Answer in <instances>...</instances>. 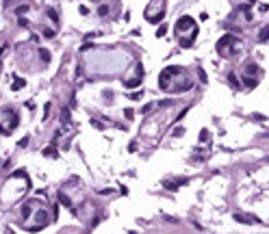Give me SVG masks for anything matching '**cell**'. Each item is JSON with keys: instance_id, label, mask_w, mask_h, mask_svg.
<instances>
[{"instance_id": "obj_21", "label": "cell", "mask_w": 269, "mask_h": 234, "mask_svg": "<svg viewBox=\"0 0 269 234\" xmlns=\"http://www.w3.org/2000/svg\"><path fill=\"white\" fill-rule=\"evenodd\" d=\"M206 137H208V132L202 130V132H200V141H206Z\"/></svg>"}, {"instance_id": "obj_15", "label": "cell", "mask_w": 269, "mask_h": 234, "mask_svg": "<svg viewBox=\"0 0 269 234\" xmlns=\"http://www.w3.org/2000/svg\"><path fill=\"white\" fill-rule=\"evenodd\" d=\"M54 35H57V33H54L52 28H46V30H43V37H46V39H52Z\"/></svg>"}, {"instance_id": "obj_19", "label": "cell", "mask_w": 269, "mask_h": 234, "mask_svg": "<svg viewBox=\"0 0 269 234\" xmlns=\"http://www.w3.org/2000/svg\"><path fill=\"white\" fill-rule=\"evenodd\" d=\"M254 72L258 74V67H256V65H248V74H254Z\"/></svg>"}, {"instance_id": "obj_16", "label": "cell", "mask_w": 269, "mask_h": 234, "mask_svg": "<svg viewBox=\"0 0 269 234\" xmlns=\"http://www.w3.org/2000/svg\"><path fill=\"white\" fill-rule=\"evenodd\" d=\"M109 13V7L106 4H102V7H98V15H106Z\"/></svg>"}, {"instance_id": "obj_3", "label": "cell", "mask_w": 269, "mask_h": 234, "mask_svg": "<svg viewBox=\"0 0 269 234\" xmlns=\"http://www.w3.org/2000/svg\"><path fill=\"white\" fill-rule=\"evenodd\" d=\"M258 41H269V26H263L260 28V33H258Z\"/></svg>"}, {"instance_id": "obj_13", "label": "cell", "mask_w": 269, "mask_h": 234, "mask_svg": "<svg viewBox=\"0 0 269 234\" xmlns=\"http://www.w3.org/2000/svg\"><path fill=\"white\" fill-rule=\"evenodd\" d=\"M48 15H50L52 22H59V15H57V11H54V9H48Z\"/></svg>"}, {"instance_id": "obj_6", "label": "cell", "mask_w": 269, "mask_h": 234, "mask_svg": "<svg viewBox=\"0 0 269 234\" xmlns=\"http://www.w3.org/2000/svg\"><path fill=\"white\" fill-rule=\"evenodd\" d=\"M243 82H245V87H250V89H254V87H256V82H258V80H254V78H250V76H245V78H243Z\"/></svg>"}, {"instance_id": "obj_18", "label": "cell", "mask_w": 269, "mask_h": 234, "mask_svg": "<svg viewBox=\"0 0 269 234\" xmlns=\"http://www.w3.org/2000/svg\"><path fill=\"white\" fill-rule=\"evenodd\" d=\"M141 96H143V91H137V93H128V98H133V100H139Z\"/></svg>"}, {"instance_id": "obj_7", "label": "cell", "mask_w": 269, "mask_h": 234, "mask_svg": "<svg viewBox=\"0 0 269 234\" xmlns=\"http://www.w3.org/2000/svg\"><path fill=\"white\" fill-rule=\"evenodd\" d=\"M61 119L65 121V124H70V108H67V106H63V111H61Z\"/></svg>"}, {"instance_id": "obj_9", "label": "cell", "mask_w": 269, "mask_h": 234, "mask_svg": "<svg viewBox=\"0 0 269 234\" xmlns=\"http://www.w3.org/2000/svg\"><path fill=\"white\" fill-rule=\"evenodd\" d=\"M39 57H41V61H50V52H48L46 48H41L39 50Z\"/></svg>"}, {"instance_id": "obj_20", "label": "cell", "mask_w": 269, "mask_h": 234, "mask_svg": "<svg viewBox=\"0 0 269 234\" xmlns=\"http://www.w3.org/2000/svg\"><path fill=\"white\" fill-rule=\"evenodd\" d=\"M185 132V128H176V130H174V137H180Z\"/></svg>"}, {"instance_id": "obj_1", "label": "cell", "mask_w": 269, "mask_h": 234, "mask_svg": "<svg viewBox=\"0 0 269 234\" xmlns=\"http://www.w3.org/2000/svg\"><path fill=\"white\" fill-rule=\"evenodd\" d=\"M230 43H237V39H234L232 35H224V37H221V41L217 43V50L226 48V46H230Z\"/></svg>"}, {"instance_id": "obj_10", "label": "cell", "mask_w": 269, "mask_h": 234, "mask_svg": "<svg viewBox=\"0 0 269 234\" xmlns=\"http://www.w3.org/2000/svg\"><path fill=\"white\" fill-rule=\"evenodd\" d=\"M59 199H61V204H63V206H72V202H70V197H67V195L59 193Z\"/></svg>"}, {"instance_id": "obj_14", "label": "cell", "mask_w": 269, "mask_h": 234, "mask_svg": "<svg viewBox=\"0 0 269 234\" xmlns=\"http://www.w3.org/2000/svg\"><path fill=\"white\" fill-rule=\"evenodd\" d=\"M43 156H57V150L54 147H46L43 150Z\"/></svg>"}, {"instance_id": "obj_17", "label": "cell", "mask_w": 269, "mask_h": 234, "mask_svg": "<svg viewBox=\"0 0 269 234\" xmlns=\"http://www.w3.org/2000/svg\"><path fill=\"white\" fill-rule=\"evenodd\" d=\"M165 33H167V26H161V28L156 30V37H163V35H165Z\"/></svg>"}, {"instance_id": "obj_11", "label": "cell", "mask_w": 269, "mask_h": 234, "mask_svg": "<svg viewBox=\"0 0 269 234\" xmlns=\"http://www.w3.org/2000/svg\"><path fill=\"white\" fill-rule=\"evenodd\" d=\"M24 85H26V82H24V80H22V78H18V80H15V82H13V91H18V89H22V87H24Z\"/></svg>"}, {"instance_id": "obj_2", "label": "cell", "mask_w": 269, "mask_h": 234, "mask_svg": "<svg viewBox=\"0 0 269 234\" xmlns=\"http://www.w3.org/2000/svg\"><path fill=\"white\" fill-rule=\"evenodd\" d=\"M187 182H189V180H185V178H182V180H178V182H169V180H165L163 184H165V186L169 189V191H176V189H178L180 184H187Z\"/></svg>"}, {"instance_id": "obj_22", "label": "cell", "mask_w": 269, "mask_h": 234, "mask_svg": "<svg viewBox=\"0 0 269 234\" xmlns=\"http://www.w3.org/2000/svg\"><path fill=\"white\" fill-rule=\"evenodd\" d=\"M128 152H137V143H135V141L128 145Z\"/></svg>"}, {"instance_id": "obj_5", "label": "cell", "mask_w": 269, "mask_h": 234, "mask_svg": "<svg viewBox=\"0 0 269 234\" xmlns=\"http://www.w3.org/2000/svg\"><path fill=\"white\" fill-rule=\"evenodd\" d=\"M228 82H230L234 89H241V82L237 80V76H234V74H228Z\"/></svg>"}, {"instance_id": "obj_12", "label": "cell", "mask_w": 269, "mask_h": 234, "mask_svg": "<svg viewBox=\"0 0 269 234\" xmlns=\"http://www.w3.org/2000/svg\"><path fill=\"white\" fill-rule=\"evenodd\" d=\"M28 7H31V4H22V7H18V9H15V13H18V15L26 13V11H28Z\"/></svg>"}, {"instance_id": "obj_8", "label": "cell", "mask_w": 269, "mask_h": 234, "mask_svg": "<svg viewBox=\"0 0 269 234\" xmlns=\"http://www.w3.org/2000/svg\"><path fill=\"white\" fill-rule=\"evenodd\" d=\"M195 35H197V30H191V37H195ZM180 43H182L185 48H191V43H193V41H191V39H182Z\"/></svg>"}, {"instance_id": "obj_4", "label": "cell", "mask_w": 269, "mask_h": 234, "mask_svg": "<svg viewBox=\"0 0 269 234\" xmlns=\"http://www.w3.org/2000/svg\"><path fill=\"white\" fill-rule=\"evenodd\" d=\"M234 221H239V223H254V221H258V219H248V217H243V215H234Z\"/></svg>"}, {"instance_id": "obj_23", "label": "cell", "mask_w": 269, "mask_h": 234, "mask_svg": "<svg viewBox=\"0 0 269 234\" xmlns=\"http://www.w3.org/2000/svg\"><path fill=\"white\" fill-rule=\"evenodd\" d=\"M250 2H254V0H250Z\"/></svg>"}]
</instances>
